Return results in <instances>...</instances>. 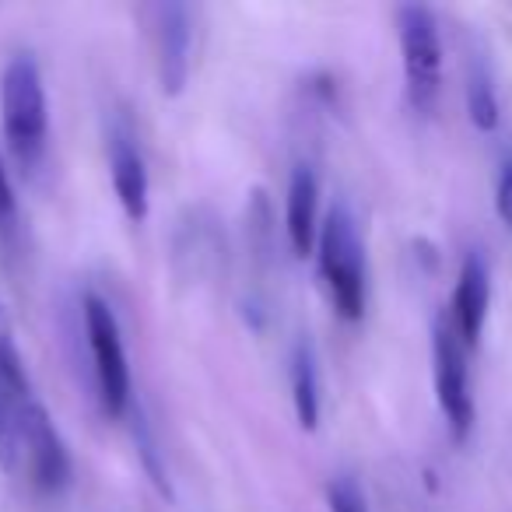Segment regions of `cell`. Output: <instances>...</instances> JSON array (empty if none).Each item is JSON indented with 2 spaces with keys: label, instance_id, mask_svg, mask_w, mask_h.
<instances>
[{
  "label": "cell",
  "instance_id": "obj_15",
  "mask_svg": "<svg viewBox=\"0 0 512 512\" xmlns=\"http://www.w3.org/2000/svg\"><path fill=\"white\" fill-rule=\"evenodd\" d=\"M0 383L8 386L15 397L32 400V379L29 369H25L22 351H18L15 327H11V316L4 309V302H0Z\"/></svg>",
  "mask_w": 512,
  "mask_h": 512
},
{
  "label": "cell",
  "instance_id": "obj_4",
  "mask_svg": "<svg viewBox=\"0 0 512 512\" xmlns=\"http://www.w3.org/2000/svg\"><path fill=\"white\" fill-rule=\"evenodd\" d=\"M400 57H404L407 99L418 113H432L442 92V36L432 8L404 4L397 11Z\"/></svg>",
  "mask_w": 512,
  "mask_h": 512
},
{
  "label": "cell",
  "instance_id": "obj_2",
  "mask_svg": "<svg viewBox=\"0 0 512 512\" xmlns=\"http://www.w3.org/2000/svg\"><path fill=\"white\" fill-rule=\"evenodd\" d=\"M0 127L11 155L22 165H36L46 151L50 134V109L39 60L32 53H18L0 74Z\"/></svg>",
  "mask_w": 512,
  "mask_h": 512
},
{
  "label": "cell",
  "instance_id": "obj_12",
  "mask_svg": "<svg viewBox=\"0 0 512 512\" xmlns=\"http://www.w3.org/2000/svg\"><path fill=\"white\" fill-rule=\"evenodd\" d=\"M127 414H130V435H134V446H137V460H141L151 488L162 498H172V477H169V467H165L162 449H158V435H155V428H151L148 414L134 404H130Z\"/></svg>",
  "mask_w": 512,
  "mask_h": 512
},
{
  "label": "cell",
  "instance_id": "obj_1",
  "mask_svg": "<svg viewBox=\"0 0 512 512\" xmlns=\"http://www.w3.org/2000/svg\"><path fill=\"white\" fill-rule=\"evenodd\" d=\"M316 253H320V274L327 281L337 316L358 323L365 316V299H369V267H365V242L358 221L344 200H337L323 218Z\"/></svg>",
  "mask_w": 512,
  "mask_h": 512
},
{
  "label": "cell",
  "instance_id": "obj_14",
  "mask_svg": "<svg viewBox=\"0 0 512 512\" xmlns=\"http://www.w3.org/2000/svg\"><path fill=\"white\" fill-rule=\"evenodd\" d=\"M29 400L15 397L8 386L0 383V470L15 474L22 463V407Z\"/></svg>",
  "mask_w": 512,
  "mask_h": 512
},
{
  "label": "cell",
  "instance_id": "obj_5",
  "mask_svg": "<svg viewBox=\"0 0 512 512\" xmlns=\"http://www.w3.org/2000/svg\"><path fill=\"white\" fill-rule=\"evenodd\" d=\"M432 369H435V397L439 411L456 442H467L474 428V393H470L467 344L460 341L449 316L432 323Z\"/></svg>",
  "mask_w": 512,
  "mask_h": 512
},
{
  "label": "cell",
  "instance_id": "obj_18",
  "mask_svg": "<svg viewBox=\"0 0 512 512\" xmlns=\"http://www.w3.org/2000/svg\"><path fill=\"white\" fill-rule=\"evenodd\" d=\"M495 211L502 218V225L512 232V158H505L502 169H498V183H495Z\"/></svg>",
  "mask_w": 512,
  "mask_h": 512
},
{
  "label": "cell",
  "instance_id": "obj_8",
  "mask_svg": "<svg viewBox=\"0 0 512 512\" xmlns=\"http://www.w3.org/2000/svg\"><path fill=\"white\" fill-rule=\"evenodd\" d=\"M155 39H158V85H162V95L179 99L186 92V85H190L193 11L186 4H158Z\"/></svg>",
  "mask_w": 512,
  "mask_h": 512
},
{
  "label": "cell",
  "instance_id": "obj_7",
  "mask_svg": "<svg viewBox=\"0 0 512 512\" xmlns=\"http://www.w3.org/2000/svg\"><path fill=\"white\" fill-rule=\"evenodd\" d=\"M22 449L29 456L32 488L43 495H60L74 481V460L60 428L53 425L50 411L39 400L22 407Z\"/></svg>",
  "mask_w": 512,
  "mask_h": 512
},
{
  "label": "cell",
  "instance_id": "obj_9",
  "mask_svg": "<svg viewBox=\"0 0 512 512\" xmlns=\"http://www.w3.org/2000/svg\"><path fill=\"white\" fill-rule=\"evenodd\" d=\"M488 306H491V274L488 264L481 260V253H467L460 267V278L453 288V306H449V323L456 327L460 341L470 348H477L481 341L484 320H488Z\"/></svg>",
  "mask_w": 512,
  "mask_h": 512
},
{
  "label": "cell",
  "instance_id": "obj_13",
  "mask_svg": "<svg viewBox=\"0 0 512 512\" xmlns=\"http://www.w3.org/2000/svg\"><path fill=\"white\" fill-rule=\"evenodd\" d=\"M467 113L481 134H491L502 120V109H498V92L495 78H491L488 64L484 60H470L467 71Z\"/></svg>",
  "mask_w": 512,
  "mask_h": 512
},
{
  "label": "cell",
  "instance_id": "obj_16",
  "mask_svg": "<svg viewBox=\"0 0 512 512\" xmlns=\"http://www.w3.org/2000/svg\"><path fill=\"white\" fill-rule=\"evenodd\" d=\"M22 239V218H18V197L15 183H11V172L0 158V253L11 256Z\"/></svg>",
  "mask_w": 512,
  "mask_h": 512
},
{
  "label": "cell",
  "instance_id": "obj_3",
  "mask_svg": "<svg viewBox=\"0 0 512 512\" xmlns=\"http://www.w3.org/2000/svg\"><path fill=\"white\" fill-rule=\"evenodd\" d=\"M81 316H85L88 351H92L102 411L109 418H123L130 411V404H134V386H130V365L127 348H123L120 320H116L113 306L95 292L81 295Z\"/></svg>",
  "mask_w": 512,
  "mask_h": 512
},
{
  "label": "cell",
  "instance_id": "obj_10",
  "mask_svg": "<svg viewBox=\"0 0 512 512\" xmlns=\"http://www.w3.org/2000/svg\"><path fill=\"white\" fill-rule=\"evenodd\" d=\"M285 232L295 256H309L320 239V176L313 165H295L288 179L285 200Z\"/></svg>",
  "mask_w": 512,
  "mask_h": 512
},
{
  "label": "cell",
  "instance_id": "obj_6",
  "mask_svg": "<svg viewBox=\"0 0 512 512\" xmlns=\"http://www.w3.org/2000/svg\"><path fill=\"white\" fill-rule=\"evenodd\" d=\"M106 158H109V176H113V190L120 200L123 214L130 221L148 218V165H144L141 137L130 120L127 109H116L106 123Z\"/></svg>",
  "mask_w": 512,
  "mask_h": 512
},
{
  "label": "cell",
  "instance_id": "obj_17",
  "mask_svg": "<svg viewBox=\"0 0 512 512\" xmlns=\"http://www.w3.org/2000/svg\"><path fill=\"white\" fill-rule=\"evenodd\" d=\"M327 505H330V512H369L355 477H334L327 488Z\"/></svg>",
  "mask_w": 512,
  "mask_h": 512
},
{
  "label": "cell",
  "instance_id": "obj_11",
  "mask_svg": "<svg viewBox=\"0 0 512 512\" xmlns=\"http://www.w3.org/2000/svg\"><path fill=\"white\" fill-rule=\"evenodd\" d=\"M288 376H292V404H295V418L306 432H316L320 425V362H316V348L309 337H299L288 358Z\"/></svg>",
  "mask_w": 512,
  "mask_h": 512
}]
</instances>
